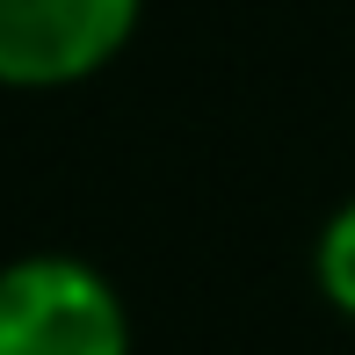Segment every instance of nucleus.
Listing matches in <instances>:
<instances>
[{"label":"nucleus","mask_w":355,"mask_h":355,"mask_svg":"<svg viewBox=\"0 0 355 355\" xmlns=\"http://www.w3.org/2000/svg\"><path fill=\"white\" fill-rule=\"evenodd\" d=\"M138 0H0V87H66L123 51Z\"/></svg>","instance_id":"nucleus-2"},{"label":"nucleus","mask_w":355,"mask_h":355,"mask_svg":"<svg viewBox=\"0 0 355 355\" xmlns=\"http://www.w3.org/2000/svg\"><path fill=\"white\" fill-rule=\"evenodd\" d=\"M0 355H131L116 290L73 254L0 268Z\"/></svg>","instance_id":"nucleus-1"},{"label":"nucleus","mask_w":355,"mask_h":355,"mask_svg":"<svg viewBox=\"0 0 355 355\" xmlns=\"http://www.w3.org/2000/svg\"><path fill=\"white\" fill-rule=\"evenodd\" d=\"M319 290L355 319V203L327 225V239H319Z\"/></svg>","instance_id":"nucleus-3"}]
</instances>
